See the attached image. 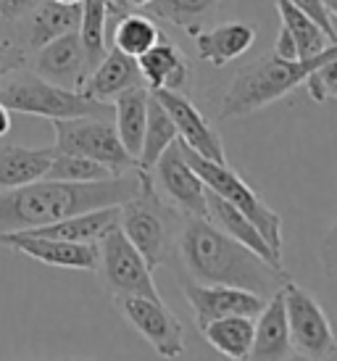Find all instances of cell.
Segmentation results:
<instances>
[{
	"label": "cell",
	"instance_id": "cell-35",
	"mask_svg": "<svg viewBox=\"0 0 337 361\" xmlns=\"http://www.w3.org/2000/svg\"><path fill=\"white\" fill-rule=\"evenodd\" d=\"M290 3H293V6H298L303 13H308L311 19L317 21L319 27H321V32L329 37V42L335 45L337 32H335V24H332V16H329L327 6H324V0H290Z\"/></svg>",
	"mask_w": 337,
	"mask_h": 361
},
{
	"label": "cell",
	"instance_id": "cell-39",
	"mask_svg": "<svg viewBox=\"0 0 337 361\" xmlns=\"http://www.w3.org/2000/svg\"><path fill=\"white\" fill-rule=\"evenodd\" d=\"M150 0H119L121 8H142V6H148Z\"/></svg>",
	"mask_w": 337,
	"mask_h": 361
},
{
	"label": "cell",
	"instance_id": "cell-23",
	"mask_svg": "<svg viewBox=\"0 0 337 361\" xmlns=\"http://www.w3.org/2000/svg\"><path fill=\"white\" fill-rule=\"evenodd\" d=\"M119 224V206H100V209H90L74 216H66L61 221L37 227V230H27L32 235H50V238H63V240L74 243H98L109 230Z\"/></svg>",
	"mask_w": 337,
	"mask_h": 361
},
{
	"label": "cell",
	"instance_id": "cell-8",
	"mask_svg": "<svg viewBox=\"0 0 337 361\" xmlns=\"http://www.w3.org/2000/svg\"><path fill=\"white\" fill-rule=\"evenodd\" d=\"M100 285L114 295H145V298H161L159 288L153 282V269L142 253L129 243V238L116 224L98 240V267Z\"/></svg>",
	"mask_w": 337,
	"mask_h": 361
},
{
	"label": "cell",
	"instance_id": "cell-28",
	"mask_svg": "<svg viewBox=\"0 0 337 361\" xmlns=\"http://www.w3.org/2000/svg\"><path fill=\"white\" fill-rule=\"evenodd\" d=\"M177 140V127L166 109L159 103V98L150 92L148 98V121H145V135H142V148L137 156L140 169L150 171V166L159 161V156L166 151L171 142Z\"/></svg>",
	"mask_w": 337,
	"mask_h": 361
},
{
	"label": "cell",
	"instance_id": "cell-20",
	"mask_svg": "<svg viewBox=\"0 0 337 361\" xmlns=\"http://www.w3.org/2000/svg\"><path fill=\"white\" fill-rule=\"evenodd\" d=\"M258 30L248 21H229L221 27H206L192 40L198 48V59L203 63H211L214 69L227 66L229 61H238L240 56L253 48Z\"/></svg>",
	"mask_w": 337,
	"mask_h": 361
},
{
	"label": "cell",
	"instance_id": "cell-36",
	"mask_svg": "<svg viewBox=\"0 0 337 361\" xmlns=\"http://www.w3.org/2000/svg\"><path fill=\"white\" fill-rule=\"evenodd\" d=\"M42 0H0V19L3 21H19L27 16L35 6H40Z\"/></svg>",
	"mask_w": 337,
	"mask_h": 361
},
{
	"label": "cell",
	"instance_id": "cell-3",
	"mask_svg": "<svg viewBox=\"0 0 337 361\" xmlns=\"http://www.w3.org/2000/svg\"><path fill=\"white\" fill-rule=\"evenodd\" d=\"M335 53L337 42L327 45L324 51L311 59H282L271 51L253 63L240 66L219 103V119H243V116L266 109L295 90L298 85H303L308 74L317 69L321 61L332 59Z\"/></svg>",
	"mask_w": 337,
	"mask_h": 361
},
{
	"label": "cell",
	"instance_id": "cell-40",
	"mask_svg": "<svg viewBox=\"0 0 337 361\" xmlns=\"http://www.w3.org/2000/svg\"><path fill=\"white\" fill-rule=\"evenodd\" d=\"M324 6H327L329 16H332V19H337V0H324Z\"/></svg>",
	"mask_w": 337,
	"mask_h": 361
},
{
	"label": "cell",
	"instance_id": "cell-21",
	"mask_svg": "<svg viewBox=\"0 0 337 361\" xmlns=\"http://www.w3.org/2000/svg\"><path fill=\"white\" fill-rule=\"evenodd\" d=\"M206 216L216 224L219 230L227 232L229 238H235V240H240L243 245H248L250 251H256L258 256L266 259L269 264L285 269V267H282V253H277L266 240H264V235L256 230V224H253L243 211L235 209L232 203H227L214 190H209V214H206Z\"/></svg>",
	"mask_w": 337,
	"mask_h": 361
},
{
	"label": "cell",
	"instance_id": "cell-24",
	"mask_svg": "<svg viewBox=\"0 0 337 361\" xmlns=\"http://www.w3.org/2000/svg\"><path fill=\"white\" fill-rule=\"evenodd\" d=\"M142 11L150 19H159L195 37L200 30L211 27L219 13V0H150Z\"/></svg>",
	"mask_w": 337,
	"mask_h": 361
},
{
	"label": "cell",
	"instance_id": "cell-5",
	"mask_svg": "<svg viewBox=\"0 0 337 361\" xmlns=\"http://www.w3.org/2000/svg\"><path fill=\"white\" fill-rule=\"evenodd\" d=\"M0 103L11 114H27L40 119H77V116H98L114 119V103L95 101L82 90H69L42 80L35 71H13L0 80Z\"/></svg>",
	"mask_w": 337,
	"mask_h": 361
},
{
	"label": "cell",
	"instance_id": "cell-41",
	"mask_svg": "<svg viewBox=\"0 0 337 361\" xmlns=\"http://www.w3.org/2000/svg\"><path fill=\"white\" fill-rule=\"evenodd\" d=\"M59 3H69V6H80L82 0H59Z\"/></svg>",
	"mask_w": 337,
	"mask_h": 361
},
{
	"label": "cell",
	"instance_id": "cell-6",
	"mask_svg": "<svg viewBox=\"0 0 337 361\" xmlns=\"http://www.w3.org/2000/svg\"><path fill=\"white\" fill-rule=\"evenodd\" d=\"M179 148H182L185 161L198 171V177L203 180V185H206L209 190L216 192V195H221L227 203H232L235 209L243 211V214L256 224V230L264 235V240H266L277 253H282V216H279L277 211L269 209L266 203L261 201V195H258L229 164H219V161L203 159V156H198L195 151H190L182 140H179Z\"/></svg>",
	"mask_w": 337,
	"mask_h": 361
},
{
	"label": "cell",
	"instance_id": "cell-13",
	"mask_svg": "<svg viewBox=\"0 0 337 361\" xmlns=\"http://www.w3.org/2000/svg\"><path fill=\"white\" fill-rule=\"evenodd\" d=\"M182 293L188 301L195 324L200 330L209 322L219 319V317H229V314H240V317H253L264 309L266 298L258 295L245 288H232V285H206V282L195 280H182Z\"/></svg>",
	"mask_w": 337,
	"mask_h": 361
},
{
	"label": "cell",
	"instance_id": "cell-14",
	"mask_svg": "<svg viewBox=\"0 0 337 361\" xmlns=\"http://www.w3.org/2000/svg\"><path fill=\"white\" fill-rule=\"evenodd\" d=\"M150 92L166 109V114L171 116L174 127H177V137L188 145L190 151H195L203 159L227 164V151H224L221 135H219L216 127L200 114V109L190 101L185 92H174V90H150Z\"/></svg>",
	"mask_w": 337,
	"mask_h": 361
},
{
	"label": "cell",
	"instance_id": "cell-4",
	"mask_svg": "<svg viewBox=\"0 0 337 361\" xmlns=\"http://www.w3.org/2000/svg\"><path fill=\"white\" fill-rule=\"evenodd\" d=\"M182 224L185 216L161 198L150 182V174L142 169L140 190L119 206V227L129 243L142 253L150 269H159L168 261L171 251L177 248Z\"/></svg>",
	"mask_w": 337,
	"mask_h": 361
},
{
	"label": "cell",
	"instance_id": "cell-1",
	"mask_svg": "<svg viewBox=\"0 0 337 361\" xmlns=\"http://www.w3.org/2000/svg\"><path fill=\"white\" fill-rule=\"evenodd\" d=\"M142 169L92 182L37 180L0 190V235L37 230L100 206H121L140 190Z\"/></svg>",
	"mask_w": 337,
	"mask_h": 361
},
{
	"label": "cell",
	"instance_id": "cell-9",
	"mask_svg": "<svg viewBox=\"0 0 337 361\" xmlns=\"http://www.w3.org/2000/svg\"><path fill=\"white\" fill-rule=\"evenodd\" d=\"M285 314H288L290 343L295 356L303 359H329L337 353V335L324 306L306 288L288 280L282 285Z\"/></svg>",
	"mask_w": 337,
	"mask_h": 361
},
{
	"label": "cell",
	"instance_id": "cell-2",
	"mask_svg": "<svg viewBox=\"0 0 337 361\" xmlns=\"http://www.w3.org/2000/svg\"><path fill=\"white\" fill-rule=\"evenodd\" d=\"M177 251L190 280L206 285L245 288L269 298L290 280L288 269L269 264L248 245L229 238L209 216H185L177 238Z\"/></svg>",
	"mask_w": 337,
	"mask_h": 361
},
{
	"label": "cell",
	"instance_id": "cell-17",
	"mask_svg": "<svg viewBox=\"0 0 337 361\" xmlns=\"http://www.w3.org/2000/svg\"><path fill=\"white\" fill-rule=\"evenodd\" d=\"M80 16H82V3L80 6H69V3H59V0H42L40 6L21 16L19 24V37L16 42L24 45L27 51H37L50 40H56L66 32L80 30Z\"/></svg>",
	"mask_w": 337,
	"mask_h": 361
},
{
	"label": "cell",
	"instance_id": "cell-25",
	"mask_svg": "<svg viewBox=\"0 0 337 361\" xmlns=\"http://www.w3.org/2000/svg\"><path fill=\"white\" fill-rule=\"evenodd\" d=\"M56 148L0 145V190L30 185L45 177Z\"/></svg>",
	"mask_w": 337,
	"mask_h": 361
},
{
	"label": "cell",
	"instance_id": "cell-31",
	"mask_svg": "<svg viewBox=\"0 0 337 361\" xmlns=\"http://www.w3.org/2000/svg\"><path fill=\"white\" fill-rule=\"evenodd\" d=\"M114 177L109 166H103L98 161L77 156V153L53 151L50 166L45 171V180H63V182H92Z\"/></svg>",
	"mask_w": 337,
	"mask_h": 361
},
{
	"label": "cell",
	"instance_id": "cell-27",
	"mask_svg": "<svg viewBox=\"0 0 337 361\" xmlns=\"http://www.w3.org/2000/svg\"><path fill=\"white\" fill-rule=\"evenodd\" d=\"M203 338L211 348H216L221 356L227 359H248L250 345H253V317H240V314H229V317H219L203 327Z\"/></svg>",
	"mask_w": 337,
	"mask_h": 361
},
{
	"label": "cell",
	"instance_id": "cell-33",
	"mask_svg": "<svg viewBox=\"0 0 337 361\" xmlns=\"http://www.w3.org/2000/svg\"><path fill=\"white\" fill-rule=\"evenodd\" d=\"M30 66V51L16 40H0V80Z\"/></svg>",
	"mask_w": 337,
	"mask_h": 361
},
{
	"label": "cell",
	"instance_id": "cell-11",
	"mask_svg": "<svg viewBox=\"0 0 337 361\" xmlns=\"http://www.w3.org/2000/svg\"><path fill=\"white\" fill-rule=\"evenodd\" d=\"M121 317L150 343V348L164 359H177L185 353V327L174 317L164 298L119 295L114 298Z\"/></svg>",
	"mask_w": 337,
	"mask_h": 361
},
{
	"label": "cell",
	"instance_id": "cell-22",
	"mask_svg": "<svg viewBox=\"0 0 337 361\" xmlns=\"http://www.w3.org/2000/svg\"><path fill=\"white\" fill-rule=\"evenodd\" d=\"M148 98L150 90L145 85H135L114 98V124H116L121 145L135 161L142 148V135H145V121H148Z\"/></svg>",
	"mask_w": 337,
	"mask_h": 361
},
{
	"label": "cell",
	"instance_id": "cell-32",
	"mask_svg": "<svg viewBox=\"0 0 337 361\" xmlns=\"http://www.w3.org/2000/svg\"><path fill=\"white\" fill-rule=\"evenodd\" d=\"M303 85H306L311 101L317 103L337 101V53L332 59L321 61L317 69L308 74Z\"/></svg>",
	"mask_w": 337,
	"mask_h": 361
},
{
	"label": "cell",
	"instance_id": "cell-19",
	"mask_svg": "<svg viewBox=\"0 0 337 361\" xmlns=\"http://www.w3.org/2000/svg\"><path fill=\"white\" fill-rule=\"evenodd\" d=\"M135 85H145L142 74H140L137 59L111 45L109 51L103 53V59L90 69L87 80L82 85V92L95 98V101H114L119 92L129 90Z\"/></svg>",
	"mask_w": 337,
	"mask_h": 361
},
{
	"label": "cell",
	"instance_id": "cell-15",
	"mask_svg": "<svg viewBox=\"0 0 337 361\" xmlns=\"http://www.w3.org/2000/svg\"><path fill=\"white\" fill-rule=\"evenodd\" d=\"M32 71L40 74L42 80L69 87V90H82V85L87 80L90 66L87 56L82 48L80 32H66L48 45H42L35 51L32 59Z\"/></svg>",
	"mask_w": 337,
	"mask_h": 361
},
{
	"label": "cell",
	"instance_id": "cell-30",
	"mask_svg": "<svg viewBox=\"0 0 337 361\" xmlns=\"http://www.w3.org/2000/svg\"><path fill=\"white\" fill-rule=\"evenodd\" d=\"M161 35L164 32L159 30L156 19H150L148 13H121L116 27H114V35H111V45L137 59L159 40Z\"/></svg>",
	"mask_w": 337,
	"mask_h": 361
},
{
	"label": "cell",
	"instance_id": "cell-26",
	"mask_svg": "<svg viewBox=\"0 0 337 361\" xmlns=\"http://www.w3.org/2000/svg\"><path fill=\"white\" fill-rule=\"evenodd\" d=\"M124 13L116 0H82V16H80V40L87 56V66L92 69L103 53L109 51L106 45V32H109V19Z\"/></svg>",
	"mask_w": 337,
	"mask_h": 361
},
{
	"label": "cell",
	"instance_id": "cell-18",
	"mask_svg": "<svg viewBox=\"0 0 337 361\" xmlns=\"http://www.w3.org/2000/svg\"><path fill=\"white\" fill-rule=\"evenodd\" d=\"M137 66L148 90L185 92L192 82L188 56L164 35L142 56H137Z\"/></svg>",
	"mask_w": 337,
	"mask_h": 361
},
{
	"label": "cell",
	"instance_id": "cell-34",
	"mask_svg": "<svg viewBox=\"0 0 337 361\" xmlns=\"http://www.w3.org/2000/svg\"><path fill=\"white\" fill-rule=\"evenodd\" d=\"M319 264H321L324 277L337 280V219L332 221V227L324 232V238L319 243Z\"/></svg>",
	"mask_w": 337,
	"mask_h": 361
},
{
	"label": "cell",
	"instance_id": "cell-16",
	"mask_svg": "<svg viewBox=\"0 0 337 361\" xmlns=\"http://www.w3.org/2000/svg\"><path fill=\"white\" fill-rule=\"evenodd\" d=\"M293 343H290L288 314H285V295L282 288L266 298L264 309L253 319V345L248 359L256 361H285L293 359Z\"/></svg>",
	"mask_w": 337,
	"mask_h": 361
},
{
	"label": "cell",
	"instance_id": "cell-12",
	"mask_svg": "<svg viewBox=\"0 0 337 361\" xmlns=\"http://www.w3.org/2000/svg\"><path fill=\"white\" fill-rule=\"evenodd\" d=\"M0 245L13 248L16 253L40 261L45 267L80 271H95L98 267V243H74L32 232H6L0 235Z\"/></svg>",
	"mask_w": 337,
	"mask_h": 361
},
{
	"label": "cell",
	"instance_id": "cell-29",
	"mask_svg": "<svg viewBox=\"0 0 337 361\" xmlns=\"http://www.w3.org/2000/svg\"><path fill=\"white\" fill-rule=\"evenodd\" d=\"M274 6L279 11V19H282V30H288L295 40L298 59H311V56L324 51L327 45H332L317 21L308 13H303L298 6H293L290 0H274Z\"/></svg>",
	"mask_w": 337,
	"mask_h": 361
},
{
	"label": "cell",
	"instance_id": "cell-7",
	"mask_svg": "<svg viewBox=\"0 0 337 361\" xmlns=\"http://www.w3.org/2000/svg\"><path fill=\"white\" fill-rule=\"evenodd\" d=\"M56 132V151L77 153L85 159H92L109 166L111 174L137 169V161L121 145L119 132L114 119H98V116H77V119H53Z\"/></svg>",
	"mask_w": 337,
	"mask_h": 361
},
{
	"label": "cell",
	"instance_id": "cell-10",
	"mask_svg": "<svg viewBox=\"0 0 337 361\" xmlns=\"http://www.w3.org/2000/svg\"><path fill=\"white\" fill-rule=\"evenodd\" d=\"M148 174L161 198L168 206H174L182 216H206L209 214V188L203 185L198 171L185 161L179 140H174L161 153Z\"/></svg>",
	"mask_w": 337,
	"mask_h": 361
},
{
	"label": "cell",
	"instance_id": "cell-38",
	"mask_svg": "<svg viewBox=\"0 0 337 361\" xmlns=\"http://www.w3.org/2000/svg\"><path fill=\"white\" fill-rule=\"evenodd\" d=\"M11 132V111L0 103V137H6Z\"/></svg>",
	"mask_w": 337,
	"mask_h": 361
},
{
	"label": "cell",
	"instance_id": "cell-37",
	"mask_svg": "<svg viewBox=\"0 0 337 361\" xmlns=\"http://www.w3.org/2000/svg\"><path fill=\"white\" fill-rule=\"evenodd\" d=\"M274 53L282 56V59H298V45L293 40V35L288 30H282L279 27V35H277V42H274Z\"/></svg>",
	"mask_w": 337,
	"mask_h": 361
}]
</instances>
